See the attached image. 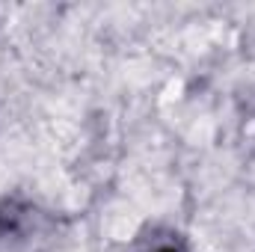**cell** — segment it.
Here are the masks:
<instances>
[{"label":"cell","mask_w":255,"mask_h":252,"mask_svg":"<svg viewBox=\"0 0 255 252\" xmlns=\"http://www.w3.org/2000/svg\"><path fill=\"white\" fill-rule=\"evenodd\" d=\"M139 252H187L181 235L175 232H151V238L145 241V247Z\"/></svg>","instance_id":"obj_1"}]
</instances>
